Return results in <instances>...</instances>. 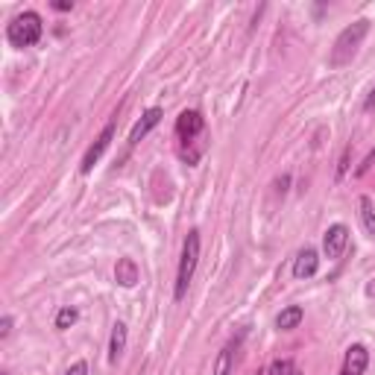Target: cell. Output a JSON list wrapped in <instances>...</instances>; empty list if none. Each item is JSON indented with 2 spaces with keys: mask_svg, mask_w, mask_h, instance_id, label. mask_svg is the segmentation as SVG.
<instances>
[{
  "mask_svg": "<svg viewBox=\"0 0 375 375\" xmlns=\"http://www.w3.org/2000/svg\"><path fill=\"white\" fill-rule=\"evenodd\" d=\"M42 33H44V24L39 12H21V15L12 18V24L6 27V39L12 47H33L42 42Z\"/></svg>",
  "mask_w": 375,
  "mask_h": 375,
  "instance_id": "1",
  "label": "cell"
},
{
  "mask_svg": "<svg viewBox=\"0 0 375 375\" xmlns=\"http://www.w3.org/2000/svg\"><path fill=\"white\" fill-rule=\"evenodd\" d=\"M367 33H369V21H367V18L349 24V27H346L340 35H337V42H334V47H331V59H329L331 65L340 68V65H346V62H352Z\"/></svg>",
  "mask_w": 375,
  "mask_h": 375,
  "instance_id": "2",
  "label": "cell"
},
{
  "mask_svg": "<svg viewBox=\"0 0 375 375\" xmlns=\"http://www.w3.org/2000/svg\"><path fill=\"white\" fill-rule=\"evenodd\" d=\"M196 261H199V232L191 229L182 244V261H179V273H176V291H173V299L182 302L185 293H188V284L194 279V270H196Z\"/></svg>",
  "mask_w": 375,
  "mask_h": 375,
  "instance_id": "3",
  "label": "cell"
},
{
  "mask_svg": "<svg viewBox=\"0 0 375 375\" xmlns=\"http://www.w3.org/2000/svg\"><path fill=\"white\" fill-rule=\"evenodd\" d=\"M111 138H115V120H111V123H106V129L97 135V141L89 147V153L82 156V165H80V170H82V173H91V170H94V165H97L100 158H103V153L109 149Z\"/></svg>",
  "mask_w": 375,
  "mask_h": 375,
  "instance_id": "4",
  "label": "cell"
},
{
  "mask_svg": "<svg viewBox=\"0 0 375 375\" xmlns=\"http://www.w3.org/2000/svg\"><path fill=\"white\" fill-rule=\"evenodd\" d=\"M203 132H205V120H203V115H199V111L191 109V111H182V115L176 118V135H179L182 144L196 141Z\"/></svg>",
  "mask_w": 375,
  "mask_h": 375,
  "instance_id": "5",
  "label": "cell"
},
{
  "mask_svg": "<svg viewBox=\"0 0 375 375\" xmlns=\"http://www.w3.org/2000/svg\"><path fill=\"white\" fill-rule=\"evenodd\" d=\"M346 246H349V229L343 226V223H334V226H329L326 237H322L326 258H340L346 253Z\"/></svg>",
  "mask_w": 375,
  "mask_h": 375,
  "instance_id": "6",
  "label": "cell"
},
{
  "mask_svg": "<svg viewBox=\"0 0 375 375\" xmlns=\"http://www.w3.org/2000/svg\"><path fill=\"white\" fill-rule=\"evenodd\" d=\"M367 364H369V352H367V346H349L346 349V358H343V369L340 375H364L367 372Z\"/></svg>",
  "mask_w": 375,
  "mask_h": 375,
  "instance_id": "7",
  "label": "cell"
},
{
  "mask_svg": "<svg viewBox=\"0 0 375 375\" xmlns=\"http://www.w3.org/2000/svg\"><path fill=\"white\" fill-rule=\"evenodd\" d=\"M317 270H320V255H317V249L314 246H305L302 253L296 255L293 261V276L302 282V279H314L317 276Z\"/></svg>",
  "mask_w": 375,
  "mask_h": 375,
  "instance_id": "8",
  "label": "cell"
},
{
  "mask_svg": "<svg viewBox=\"0 0 375 375\" xmlns=\"http://www.w3.org/2000/svg\"><path fill=\"white\" fill-rule=\"evenodd\" d=\"M161 115H165V111H161V109H147L144 115H141V120L135 123V127H132V132H129V147L141 144V138H147V135H149V132H153V129L158 127Z\"/></svg>",
  "mask_w": 375,
  "mask_h": 375,
  "instance_id": "9",
  "label": "cell"
},
{
  "mask_svg": "<svg viewBox=\"0 0 375 375\" xmlns=\"http://www.w3.org/2000/svg\"><path fill=\"white\" fill-rule=\"evenodd\" d=\"M115 279L120 287H135L138 284V264H135L132 258H120L115 267Z\"/></svg>",
  "mask_w": 375,
  "mask_h": 375,
  "instance_id": "10",
  "label": "cell"
},
{
  "mask_svg": "<svg viewBox=\"0 0 375 375\" xmlns=\"http://www.w3.org/2000/svg\"><path fill=\"white\" fill-rule=\"evenodd\" d=\"M123 349H127V326H123V322H115V329H111V340H109V360L111 364H118Z\"/></svg>",
  "mask_w": 375,
  "mask_h": 375,
  "instance_id": "11",
  "label": "cell"
},
{
  "mask_svg": "<svg viewBox=\"0 0 375 375\" xmlns=\"http://www.w3.org/2000/svg\"><path fill=\"white\" fill-rule=\"evenodd\" d=\"M302 317H305V311L299 308V305H287L282 314L276 317V329H282V331H293L299 322H302Z\"/></svg>",
  "mask_w": 375,
  "mask_h": 375,
  "instance_id": "12",
  "label": "cell"
},
{
  "mask_svg": "<svg viewBox=\"0 0 375 375\" xmlns=\"http://www.w3.org/2000/svg\"><path fill=\"white\" fill-rule=\"evenodd\" d=\"M358 214H360V223H364V232L375 237V203L369 196H358Z\"/></svg>",
  "mask_w": 375,
  "mask_h": 375,
  "instance_id": "13",
  "label": "cell"
},
{
  "mask_svg": "<svg viewBox=\"0 0 375 375\" xmlns=\"http://www.w3.org/2000/svg\"><path fill=\"white\" fill-rule=\"evenodd\" d=\"M235 346L237 343H229V346L220 349V355L214 360V372L211 375H232V369H235Z\"/></svg>",
  "mask_w": 375,
  "mask_h": 375,
  "instance_id": "14",
  "label": "cell"
},
{
  "mask_svg": "<svg viewBox=\"0 0 375 375\" xmlns=\"http://www.w3.org/2000/svg\"><path fill=\"white\" fill-rule=\"evenodd\" d=\"M77 308H62L59 311V314H56V329L59 331H65V329H71L73 326V322H77Z\"/></svg>",
  "mask_w": 375,
  "mask_h": 375,
  "instance_id": "15",
  "label": "cell"
},
{
  "mask_svg": "<svg viewBox=\"0 0 375 375\" xmlns=\"http://www.w3.org/2000/svg\"><path fill=\"white\" fill-rule=\"evenodd\" d=\"M293 372V360H273L267 375H291Z\"/></svg>",
  "mask_w": 375,
  "mask_h": 375,
  "instance_id": "16",
  "label": "cell"
},
{
  "mask_svg": "<svg viewBox=\"0 0 375 375\" xmlns=\"http://www.w3.org/2000/svg\"><path fill=\"white\" fill-rule=\"evenodd\" d=\"M65 375H89V364L85 360H77V364H71Z\"/></svg>",
  "mask_w": 375,
  "mask_h": 375,
  "instance_id": "17",
  "label": "cell"
},
{
  "mask_svg": "<svg viewBox=\"0 0 375 375\" xmlns=\"http://www.w3.org/2000/svg\"><path fill=\"white\" fill-rule=\"evenodd\" d=\"M9 334H12V317L6 314L3 320H0V340H6Z\"/></svg>",
  "mask_w": 375,
  "mask_h": 375,
  "instance_id": "18",
  "label": "cell"
},
{
  "mask_svg": "<svg viewBox=\"0 0 375 375\" xmlns=\"http://www.w3.org/2000/svg\"><path fill=\"white\" fill-rule=\"evenodd\" d=\"M372 165H375V149H369V153H367V158H364V165H360V167H358V176H364V173H367V170H369Z\"/></svg>",
  "mask_w": 375,
  "mask_h": 375,
  "instance_id": "19",
  "label": "cell"
},
{
  "mask_svg": "<svg viewBox=\"0 0 375 375\" xmlns=\"http://www.w3.org/2000/svg\"><path fill=\"white\" fill-rule=\"evenodd\" d=\"M364 111H375V89L367 94V100H364Z\"/></svg>",
  "mask_w": 375,
  "mask_h": 375,
  "instance_id": "20",
  "label": "cell"
},
{
  "mask_svg": "<svg viewBox=\"0 0 375 375\" xmlns=\"http://www.w3.org/2000/svg\"><path fill=\"white\" fill-rule=\"evenodd\" d=\"M53 9H59V12H71V9H73V3H71V0H56Z\"/></svg>",
  "mask_w": 375,
  "mask_h": 375,
  "instance_id": "21",
  "label": "cell"
},
{
  "mask_svg": "<svg viewBox=\"0 0 375 375\" xmlns=\"http://www.w3.org/2000/svg\"><path fill=\"white\" fill-rule=\"evenodd\" d=\"M346 165H349V149H346L343 158H340V167H337V176H343V173H346Z\"/></svg>",
  "mask_w": 375,
  "mask_h": 375,
  "instance_id": "22",
  "label": "cell"
},
{
  "mask_svg": "<svg viewBox=\"0 0 375 375\" xmlns=\"http://www.w3.org/2000/svg\"><path fill=\"white\" fill-rule=\"evenodd\" d=\"M367 296H375V279L367 284Z\"/></svg>",
  "mask_w": 375,
  "mask_h": 375,
  "instance_id": "23",
  "label": "cell"
},
{
  "mask_svg": "<svg viewBox=\"0 0 375 375\" xmlns=\"http://www.w3.org/2000/svg\"><path fill=\"white\" fill-rule=\"evenodd\" d=\"M291 375H302V372H299V369H296V367H293V372H291Z\"/></svg>",
  "mask_w": 375,
  "mask_h": 375,
  "instance_id": "24",
  "label": "cell"
},
{
  "mask_svg": "<svg viewBox=\"0 0 375 375\" xmlns=\"http://www.w3.org/2000/svg\"><path fill=\"white\" fill-rule=\"evenodd\" d=\"M255 375H267V372H255Z\"/></svg>",
  "mask_w": 375,
  "mask_h": 375,
  "instance_id": "25",
  "label": "cell"
},
{
  "mask_svg": "<svg viewBox=\"0 0 375 375\" xmlns=\"http://www.w3.org/2000/svg\"><path fill=\"white\" fill-rule=\"evenodd\" d=\"M3 375H6V372H3Z\"/></svg>",
  "mask_w": 375,
  "mask_h": 375,
  "instance_id": "26",
  "label": "cell"
}]
</instances>
